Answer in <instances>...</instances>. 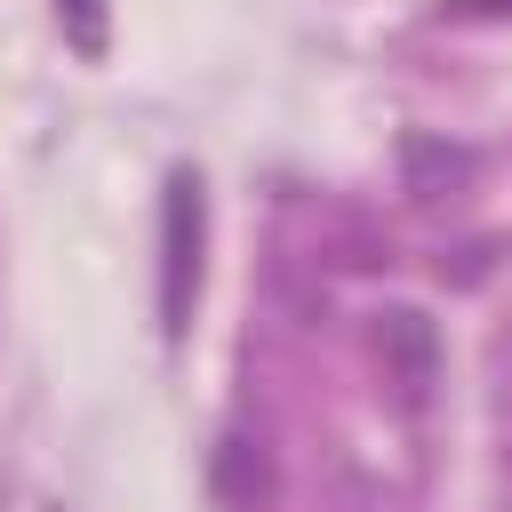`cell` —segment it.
Returning a JSON list of instances; mask_svg holds the SVG:
<instances>
[{
	"label": "cell",
	"mask_w": 512,
	"mask_h": 512,
	"mask_svg": "<svg viewBox=\"0 0 512 512\" xmlns=\"http://www.w3.org/2000/svg\"><path fill=\"white\" fill-rule=\"evenodd\" d=\"M184 264H192V184H168V320L184 312Z\"/></svg>",
	"instance_id": "1"
},
{
	"label": "cell",
	"mask_w": 512,
	"mask_h": 512,
	"mask_svg": "<svg viewBox=\"0 0 512 512\" xmlns=\"http://www.w3.org/2000/svg\"><path fill=\"white\" fill-rule=\"evenodd\" d=\"M64 16H72L80 56H96V48H104V0H64Z\"/></svg>",
	"instance_id": "3"
},
{
	"label": "cell",
	"mask_w": 512,
	"mask_h": 512,
	"mask_svg": "<svg viewBox=\"0 0 512 512\" xmlns=\"http://www.w3.org/2000/svg\"><path fill=\"white\" fill-rule=\"evenodd\" d=\"M464 8H504V0H464Z\"/></svg>",
	"instance_id": "4"
},
{
	"label": "cell",
	"mask_w": 512,
	"mask_h": 512,
	"mask_svg": "<svg viewBox=\"0 0 512 512\" xmlns=\"http://www.w3.org/2000/svg\"><path fill=\"white\" fill-rule=\"evenodd\" d=\"M384 336H392V352H400V384L424 392V384H432V336H424V320H416V312H392Z\"/></svg>",
	"instance_id": "2"
}]
</instances>
